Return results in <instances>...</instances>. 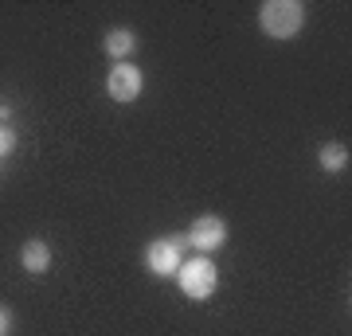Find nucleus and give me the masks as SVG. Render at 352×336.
<instances>
[{
	"mask_svg": "<svg viewBox=\"0 0 352 336\" xmlns=\"http://www.w3.org/2000/svg\"><path fill=\"white\" fill-rule=\"evenodd\" d=\"M258 27L270 39H294L305 27V4H298V0H266L258 8Z\"/></svg>",
	"mask_w": 352,
	"mask_h": 336,
	"instance_id": "f257e3e1",
	"label": "nucleus"
},
{
	"mask_svg": "<svg viewBox=\"0 0 352 336\" xmlns=\"http://www.w3.org/2000/svg\"><path fill=\"white\" fill-rule=\"evenodd\" d=\"M176 286L188 301H208L219 286V270H215V262L208 254H196V258L180 262V270H176Z\"/></svg>",
	"mask_w": 352,
	"mask_h": 336,
	"instance_id": "f03ea898",
	"label": "nucleus"
},
{
	"mask_svg": "<svg viewBox=\"0 0 352 336\" xmlns=\"http://www.w3.org/2000/svg\"><path fill=\"white\" fill-rule=\"evenodd\" d=\"M184 262V238H153L145 243V270L157 278H176Z\"/></svg>",
	"mask_w": 352,
	"mask_h": 336,
	"instance_id": "7ed1b4c3",
	"label": "nucleus"
},
{
	"mask_svg": "<svg viewBox=\"0 0 352 336\" xmlns=\"http://www.w3.org/2000/svg\"><path fill=\"white\" fill-rule=\"evenodd\" d=\"M141 90H145V75H141L138 63H113L110 75H106V94L113 102L129 106V102L141 98Z\"/></svg>",
	"mask_w": 352,
	"mask_h": 336,
	"instance_id": "20e7f679",
	"label": "nucleus"
},
{
	"mask_svg": "<svg viewBox=\"0 0 352 336\" xmlns=\"http://www.w3.org/2000/svg\"><path fill=\"white\" fill-rule=\"evenodd\" d=\"M188 243L200 250V254H208V258H212L215 250L227 243V223L219 219V215H200V219L188 227Z\"/></svg>",
	"mask_w": 352,
	"mask_h": 336,
	"instance_id": "39448f33",
	"label": "nucleus"
},
{
	"mask_svg": "<svg viewBox=\"0 0 352 336\" xmlns=\"http://www.w3.org/2000/svg\"><path fill=\"white\" fill-rule=\"evenodd\" d=\"M20 266H24L28 274H47L51 270V247L43 238H28L24 247H20Z\"/></svg>",
	"mask_w": 352,
	"mask_h": 336,
	"instance_id": "423d86ee",
	"label": "nucleus"
},
{
	"mask_svg": "<svg viewBox=\"0 0 352 336\" xmlns=\"http://www.w3.org/2000/svg\"><path fill=\"white\" fill-rule=\"evenodd\" d=\"M102 47H106V55H110L113 63H129V55L138 51V36H133L129 27H113V32H106Z\"/></svg>",
	"mask_w": 352,
	"mask_h": 336,
	"instance_id": "0eeeda50",
	"label": "nucleus"
},
{
	"mask_svg": "<svg viewBox=\"0 0 352 336\" xmlns=\"http://www.w3.org/2000/svg\"><path fill=\"white\" fill-rule=\"evenodd\" d=\"M349 161H352V153H349V145H340V141H325V145L317 149V164H321L325 172H344Z\"/></svg>",
	"mask_w": 352,
	"mask_h": 336,
	"instance_id": "6e6552de",
	"label": "nucleus"
},
{
	"mask_svg": "<svg viewBox=\"0 0 352 336\" xmlns=\"http://www.w3.org/2000/svg\"><path fill=\"white\" fill-rule=\"evenodd\" d=\"M12 149H16V129L0 122V157H8Z\"/></svg>",
	"mask_w": 352,
	"mask_h": 336,
	"instance_id": "1a4fd4ad",
	"label": "nucleus"
},
{
	"mask_svg": "<svg viewBox=\"0 0 352 336\" xmlns=\"http://www.w3.org/2000/svg\"><path fill=\"white\" fill-rule=\"evenodd\" d=\"M8 333H12V313L0 305V336H8Z\"/></svg>",
	"mask_w": 352,
	"mask_h": 336,
	"instance_id": "9d476101",
	"label": "nucleus"
}]
</instances>
